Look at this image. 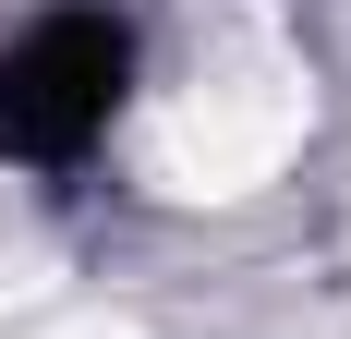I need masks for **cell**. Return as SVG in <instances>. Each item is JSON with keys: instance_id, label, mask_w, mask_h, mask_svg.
Masks as SVG:
<instances>
[{"instance_id": "1", "label": "cell", "mask_w": 351, "mask_h": 339, "mask_svg": "<svg viewBox=\"0 0 351 339\" xmlns=\"http://www.w3.org/2000/svg\"><path fill=\"white\" fill-rule=\"evenodd\" d=\"M121 109V25L109 12H61L25 49H0V145L12 158H85Z\"/></svg>"}]
</instances>
